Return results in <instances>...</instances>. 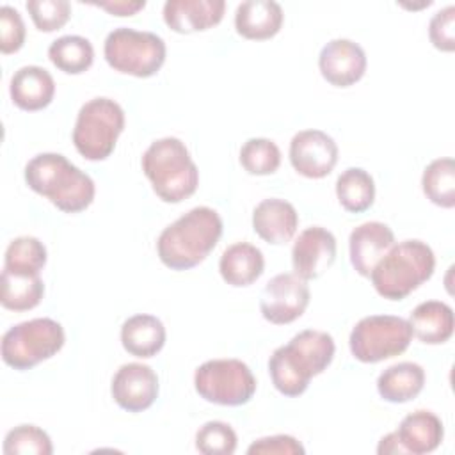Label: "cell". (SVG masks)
<instances>
[{"mask_svg": "<svg viewBox=\"0 0 455 455\" xmlns=\"http://www.w3.org/2000/svg\"><path fill=\"white\" fill-rule=\"evenodd\" d=\"M334 339L325 331L304 329L286 345L277 347L268 359V373L274 387L284 396H300L309 380L332 363Z\"/></svg>", "mask_w": 455, "mask_h": 455, "instance_id": "6da1fadb", "label": "cell"}, {"mask_svg": "<svg viewBox=\"0 0 455 455\" xmlns=\"http://www.w3.org/2000/svg\"><path fill=\"white\" fill-rule=\"evenodd\" d=\"M48 59L57 69L68 75H80L92 66L94 48L82 36H62L48 46Z\"/></svg>", "mask_w": 455, "mask_h": 455, "instance_id": "83f0119b", "label": "cell"}, {"mask_svg": "<svg viewBox=\"0 0 455 455\" xmlns=\"http://www.w3.org/2000/svg\"><path fill=\"white\" fill-rule=\"evenodd\" d=\"M393 245L395 233L384 222L370 220L354 228L348 236V252L354 270L363 277H370L373 267Z\"/></svg>", "mask_w": 455, "mask_h": 455, "instance_id": "2e32d148", "label": "cell"}, {"mask_svg": "<svg viewBox=\"0 0 455 455\" xmlns=\"http://www.w3.org/2000/svg\"><path fill=\"white\" fill-rule=\"evenodd\" d=\"M44 295V283L39 274H18L2 270L0 302L11 311L34 309Z\"/></svg>", "mask_w": 455, "mask_h": 455, "instance_id": "484cf974", "label": "cell"}, {"mask_svg": "<svg viewBox=\"0 0 455 455\" xmlns=\"http://www.w3.org/2000/svg\"><path fill=\"white\" fill-rule=\"evenodd\" d=\"M304 446L293 435L277 434L256 439L249 448V455H304Z\"/></svg>", "mask_w": 455, "mask_h": 455, "instance_id": "8d00e7d4", "label": "cell"}, {"mask_svg": "<svg viewBox=\"0 0 455 455\" xmlns=\"http://www.w3.org/2000/svg\"><path fill=\"white\" fill-rule=\"evenodd\" d=\"M290 162L299 174L320 180L332 172L338 162V146L322 130H302L290 142Z\"/></svg>", "mask_w": 455, "mask_h": 455, "instance_id": "7c38bea8", "label": "cell"}, {"mask_svg": "<svg viewBox=\"0 0 455 455\" xmlns=\"http://www.w3.org/2000/svg\"><path fill=\"white\" fill-rule=\"evenodd\" d=\"M194 387L210 403L238 407L254 396L256 379L240 359H210L197 366Z\"/></svg>", "mask_w": 455, "mask_h": 455, "instance_id": "30bf717a", "label": "cell"}, {"mask_svg": "<svg viewBox=\"0 0 455 455\" xmlns=\"http://www.w3.org/2000/svg\"><path fill=\"white\" fill-rule=\"evenodd\" d=\"M336 197L350 213L366 212L375 199V181L361 167L345 169L336 180Z\"/></svg>", "mask_w": 455, "mask_h": 455, "instance_id": "4316f807", "label": "cell"}, {"mask_svg": "<svg viewBox=\"0 0 455 455\" xmlns=\"http://www.w3.org/2000/svg\"><path fill=\"white\" fill-rule=\"evenodd\" d=\"M425 386V370L418 363L402 361L386 368L377 379V391L389 403L414 400Z\"/></svg>", "mask_w": 455, "mask_h": 455, "instance_id": "d4e9b609", "label": "cell"}, {"mask_svg": "<svg viewBox=\"0 0 455 455\" xmlns=\"http://www.w3.org/2000/svg\"><path fill=\"white\" fill-rule=\"evenodd\" d=\"M318 68L331 85L350 87L366 73V53L350 39H332L320 50Z\"/></svg>", "mask_w": 455, "mask_h": 455, "instance_id": "9a60e30c", "label": "cell"}, {"mask_svg": "<svg viewBox=\"0 0 455 455\" xmlns=\"http://www.w3.org/2000/svg\"><path fill=\"white\" fill-rule=\"evenodd\" d=\"M165 327L160 318L146 313H139L124 320L121 325L123 348L140 359L156 355L165 345Z\"/></svg>", "mask_w": 455, "mask_h": 455, "instance_id": "603a6c76", "label": "cell"}, {"mask_svg": "<svg viewBox=\"0 0 455 455\" xmlns=\"http://www.w3.org/2000/svg\"><path fill=\"white\" fill-rule=\"evenodd\" d=\"M336 259V236L322 228L311 226L299 233L291 247L293 274L311 281L320 277Z\"/></svg>", "mask_w": 455, "mask_h": 455, "instance_id": "5bb4252c", "label": "cell"}, {"mask_svg": "<svg viewBox=\"0 0 455 455\" xmlns=\"http://www.w3.org/2000/svg\"><path fill=\"white\" fill-rule=\"evenodd\" d=\"M377 453L384 455V453H405L398 437H396V432H389L387 435H384L380 441H379V446H377Z\"/></svg>", "mask_w": 455, "mask_h": 455, "instance_id": "f35d334b", "label": "cell"}, {"mask_svg": "<svg viewBox=\"0 0 455 455\" xmlns=\"http://www.w3.org/2000/svg\"><path fill=\"white\" fill-rule=\"evenodd\" d=\"M25 23L21 20V14L11 7L2 5L0 7V50L4 55L18 52L25 43Z\"/></svg>", "mask_w": 455, "mask_h": 455, "instance_id": "e575fe53", "label": "cell"}, {"mask_svg": "<svg viewBox=\"0 0 455 455\" xmlns=\"http://www.w3.org/2000/svg\"><path fill=\"white\" fill-rule=\"evenodd\" d=\"M123 130V107L110 98H92L80 107L71 139L85 160L98 162L112 155Z\"/></svg>", "mask_w": 455, "mask_h": 455, "instance_id": "8992f818", "label": "cell"}, {"mask_svg": "<svg viewBox=\"0 0 455 455\" xmlns=\"http://www.w3.org/2000/svg\"><path fill=\"white\" fill-rule=\"evenodd\" d=\"M412 336L425 345H441L453 336V309L443 300H425L409 315Z\"/></svg>", "mask_w": 455, "mask_h": 455, "instance_id": "7402d4cb", "label": "cell"}, {"mask_svg": "<svg viewBox=\"0 0 455 455\" xmlns=\"http://www.w3.org/2000/svg\"><path fill=\"white\" fill-rule=\"evenodd\" d=\"M5 455H52L53 444L50 435L36 425H18L4 439Z\"/></svg>", "mask_w": 455, "mask_h": 455, "instance_id": "1f68e13d", "label": "cell"}, {"mask_svg": "<svg viewBox=\"0 0 455 455\" xmlns=\"http://www.w3.org/2000/svg\"><path fill=\"white\" fill-rule=\"evenodd\" d=\"M9 94L12 103L21 110H43L55 96V80L41 66H23L11 76Z\"/></svg>", "mask_w": 455, "mask_h": 455, "instance_id": "d6986e66", "label": "cell"}, {"mask_svg": "<svg viewBox=\"0 0 455 455\" xmlns=\"http://www.w3.org/2000/svg\"><path fill=\"white\" fill-rule=\"evenodd\" d=\"M224 11V0H167L164 4V21L178 34L203 32L219 25Z\"/></svg>", "mask_w": 455, "mask_h": 455, "instance_id": "e0dca14e", "label": "cell"}, {"mask_svg": "<svg viewBox=\"0 0 455 455\" xmlns=\"http://www.w3.org/2000/svg\"><path fill=\"white\" fill-rule=\"evenodd\" d=\"M236 444L235 430L224 421H206L196 432V448L204 455H231Z\"/></svg>", "mask_w": 455, "mask_h": 455, "instance_id": "d6a6232c", "label": "cell"}, {"mask_svg": "<svg viewBox=\"0 0 455 455\" xmlns=\"http://www.w3.org/2000/svg\"><path fill=\"white\" fill-rule=\"evenodd\" d=\"M430 43L441 52L455 50V7L446 5L437 11L428 23Z\"/></svg>", "mask_w": 455, "mask_h": 455, "instance_id": "d590c367", "label": "cell"}, {"mask_svg": "<svg viewBox=\"0 0 455 455\" xmlns=\"http://www.w3.org/2000/svg\"><path fill=\"white\" fill-rule=\"evenodd\" d=\"M240 165L254 176L274 174L281 165V151L277 144L265 137H252L240 148Z\"/></svg>", "mask_w": 455, "mask_h": 455, "instance_id": "4dcf8cb0", "label": "cell"}, {"mask_svg": "<svg viewBox=\"0 0 455 455\" xmlns=\"http://www.w3.org/2000/svg\"><path fill=\"white\" fill-rule=\"evenodd\" d=\"M25 181L64 213L84 212L96 194L92 178L59 153H39L28 160Z\"/></svg>", "mask_w": 455, "mask_h": 455, "instance_id": "3957f363", "label": "cell"}, {"mask_svg": "<svg viewBox=\"0 0 455 455\" xmlns=\"http://www.w3.org/2000/svg\"><path fill=\"white\" fill-rule=\"evenodd\" d=\"M309 284L297 274L274 275L263 288L259 311L274 325H286L300 318L309 304Z\"/></svg>", "mask_w": 455, "mask_h": 455, "instance_id": "8fae6325", "label": "cell"}, {"mask_svg": "<svg viewBox=\"0 0 455 455\" xmlns=\"http://www.w3.org/2000/svg\"><path fill=\"white\" fill-rule=\"evenodd\" d=\"M411 341L409 320L395 315H370L354 325L348 347L357 361L379 363L403 354Z\"/></svg>", "mask_w": 455, "mask_h": 455, "instance_id": "9c48e42d", "label": "cell"}, {"mask_svg": "<svg viewBox=\"0 0 455 455\" xmlns=\"http://www.w3.org/2000/svg\"><path fill=\"white\" fill-rule=\"evenodd\" d=\"M103 55L112 69L137 78H149L164 66L167 48L164 39L153 32L119 27L105 37Z\"/></svg>", "mask_w": 455, "mask_h": 455, "instance_id": "ba28073f", "label": "cell"}, {"mask_svg": "<svg viewBox=\"0 0 455 455\" xmlns=\"http://www.w3.org/2000/svg\"><path fill=\"white\" fill-rule=\"evenodd\" d=\"M46 265V247L36 236L11 240L4 254V270L18 274H39Z\"/></svg>", "mask_w": 455, "mask_h": 455, "instance_id": "f546056e", "label": "cell"}, {"mask_svg": "<svg viewBox=\"0 0 455 455\" xmlns=\"http://www.w3.org/2000/svg\"><path fill=\"white\" fill-rule=\"evenodd\" d=\"M92 5L105 9L114 16H133L146 7L144 0H110V2H92Z\"/></svg>", "mask_w": 455, "mask_h": 455, "instance_id": "74e56055", "label": "cell"}, {"mask_svg": "<svg viewBox=\"0 0 455 455\" xmlns=\"http://www.w3.org/2000/svg\"><path fill=\"white\" fill-rule=\"evenodd\" d=\"M265 268L263 252L249 243V242H236L229 245L220 259H219V272L220 277L235 288L252 284Z\"/></svg>", "mask_w": 455, "mask_h": 455, "instance_id": "cb8c5ba5", "label": "cell"}, {"mask_svg": "<svg viewBox=\"0 0 455 455\" xmlns=\"http://www.w3.org/2000/svg\"><path fill=\"white\" fill-rule=\"evenodd\" d=\"M27 11L36 28L41 32L62 28L71 16V5L68 0H28Z\"/></svg>", "mask_w": 455, "mask_h": 455, "instance_id": "836d02e7", "label": "cell"}, {"mask_svg": "<svg viewBox=\"0 0 455 455\" xmlns=\"http://www.w3.org/2000/svg\"><path fill=\"white\" fill-rule=\"evenodd\" d=\"M421 188L427 199L441 208L455 206V162L450 156L432 160L421 176Z\"/></svg>", "mask_w": 455, "mask_h": 455, "instance_id": "f1b7e54d", "label": "cell"}, {"mask_svg": "<svg viewBox=\"0 0 455 455\" xmlns=\"http://www.w3.org/2000/svg\"><path fill=\"white\" fill-rule=\"evenodd\" d=\"M222 219L210 206H196L164 228L156 240L160 261L171 270H188L203 263L222 236Z\"/></svg>", "mask_w": 455, "mask_h": 455, "instance_id": "7a4b0ae2", "label": "cell"}, {"mask_svg": "<svg viewBox=\"0 0 455 455\" xmlns=\"http://www.w3.org/2000/svg\"><path fill=\"white\" fill-rule=\"evenodd\" d=\"M153 192L164 203H181L199 185V171L188 148L176 137H164L149 144L140 160Z\"/></svg>", "mask_w": 455, "mask_h": 455, "instance_id": "277c9868", "label": "cell"}, {"mask_svg": "<svg viewBox=\"0 0 455 455\" xmlns=\"http://www.w3.org/2000/svg\"><path fill=\"white\" fill-rule=\"evenodd\" d=\"M114 402L126 412H142L158 398V377L142 363L123 364L110 384Z\"/></svg>", "mask_w": 455, "mask_h": 455, "instance_id": "4fadbf2b", "label": "cell"}, {"mask_svg": "<svg viewBox=\"0 0 455 455\" xmlns=\"http://www.w3.org/2000/svg\"><path fill=\"white\" fill-rule=\"evenodd\" d=\"M435 268V256L421 240L395 243L373 267L370 279L375 291L387 300H402L428 281Z\"/></svg>", "mask_w": 455, "mask_h": 455, "instance_id": "5b68a950", "label": "cell"}, {"mask_svg": "<svg viewBox=\"0 0 455 455\" xmlns=\"http://www.w3.org/2000/svg\"><path fill=\"white\" fill-rule=\"evenodd\" d=\"M299 228V213L295 206L279 197H268L252 210L254 233L272 245L290 242Z\"/></svg>", "mask_w": 455, "mask_h": 455, "instance_id": "ac0fdd59", "label": "cell"}, {"mask_svg": "<svg viewBox=\"0 0 455 455\" xmlns=\"http://www.w3.org/2000/svg\"><path fill=\"white\" fill-rule=\"evenodd\" d=\"M283 7L274 0H245L235 11L236 32L252 41L274 37L283 27Z\"/></svg>", "mask_w": 455, "mask_h": 455, "instance_id": "ffe728a7", "label": "cell"}, {"mask_svg": "<svg viewBox=\"0 0 455 455\" xmlns=\"http://www.w3.org/2000/svg\"><path fill=\"white\" fill-rule=\"evenodd\" d=\"M395 432L403 451L412 455H423L437 450L444 437V427L439 416L425 409L407 414Z\"/></svg>", "mask_w": 455, "mask_h": 455, "instance_id": "44dd1931", "label": "cell"}, {"mask_svg": "<svg viewBox=\"0 0 455 455\" xmlns=\"http://www.w3.org/2000/svg\"><path fill=\"white\" fill-rule=\"evenodd\" d=\"M66 341L62 325L53 318H32L12 325L2 336V361L20 371L53 357Z\"/></svg>", "mask_w": 455, "mask_h": 455, "instance_id": "52a82bcc", "label": "cell"}]
</instances>
